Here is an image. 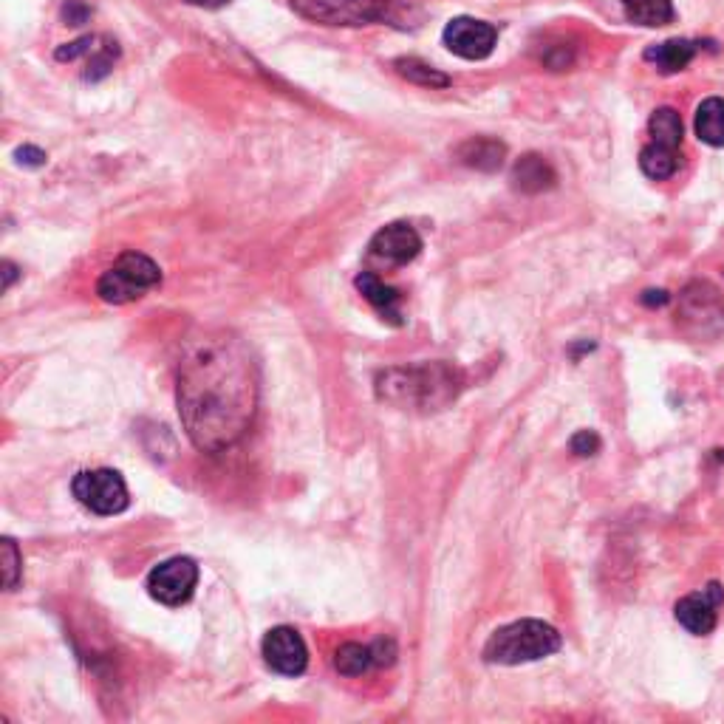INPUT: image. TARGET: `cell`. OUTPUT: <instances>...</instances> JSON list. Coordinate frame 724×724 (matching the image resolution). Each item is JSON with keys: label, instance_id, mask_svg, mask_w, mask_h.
Wrapping results in <instances>:
<instances>
[{"label": "cell", "instance_id": "obj_12", "mask_svg": "<svg viewBox=\"0 0 724 724\" xmlns=\"http://www.w3.org/2000/svg\"><path fill=\"white\" fill-rule=\"evenodd\" d=\"M724 603V589L719 583H708V589L693 592L676 603V623L696 637H708L716 628V609Z\"/></svg>", "mask_w": 724, "mask_h": 724}, {"label": "cell", "instance_id": "obj_26", "mask_svg": "<svg viewBox=\"0 0 724 724\" xmlns=\"http://www.w3.org/2000/svg\"><path fill=\"white\" fill-rule=\"evenodd\" d=\"M569 447H572L575 456H583V459H586V456H594V453L600 450V436H597L594 430H580V433L572 436Z\"/></svg>", "mask_w": 724, "mask_h": 724}, {"label": "cell", "instance_id": "obj_6", "mask_svg": "<svg viewBox=\"0 0 724 724\" xmlns=\"http://www.w3.org/2000/svg\"><path fill=\"white\" fill-rule=\"evenodd\" d=\"M289 6L320 26H371L394 20L391 0H289Z\"/></svg>", "mask_w": 724, "mask_h": 724}, {"label": "cell", "instance_id": "obj_11", "mask_svg": "<svg viewBox=\"0 0 724 724\" xmlns=\"http://www.w3.org/2000/svg\"><path fill=\"white\" fill-rule=\"evenodd\" d=\"M419 252H422V235L405 221L382 227L368 244V258L382 266L411 264Z\"/></svg>", "mask_w": 724, "mask_h": 724}, {"label": "cell", "instance_id": "obj_2", "mask_svg": "<svg viewBox=\"0 0 724 724\" xmlns=\"http://www.w3.org/2000/svg\"><path fill=\"white\" fill-rule=\"evenodd\" d=\"M464 388V374L450 362H419L388 368L377 377L379 402L396 411L436 413L456 402Z\"/></svg>", "mask_w": 724, "mask_h": 724}, {"label": "cell", "instance_id": "obj_25", "mask_svg": "<svg viewBox=\"0 0 724 724\" xmlns=\"http://www.w3.org/2000/svg\"><path fill=\"white\" fill-rule=\"evenodd\" d=\"M97 43L99 37H91V34H88V37H80V40H74V43L60 46V49L54 51V57H57V60H68V63L77 60V57H83V54L85 57H91V51L97 49Z\"/></svg>", "mask_w": 724, "mask_h": 724}, {"label": "cell", "instance_id": "obj_10", "mask_svg": "<svg viewBox=\"0 0 724 724\" xmlns=\"http://www.w3.org/2000/svg\"><path fill=\"white\" fill-rule=\"evenodd\" d=\"M266 665L280 676H300L309 665V648L292 626H275L261 642Z\"/></svg>", "mask_w": 724, "mask_h": 724}, {"label": "cell", "instance_id": "obj_23", "mask_svg": "<svg viewBox=\"0 0 724 724\" xmlns=\"http://www.w3.org/2000/svg\"><path fill=\"white\" fill-rule=\"evenodd\" d=\"M116 57H119V46H116V40H108V37H99L97 49L91 51V57H88V68H85V80H91V83H97L102 77H108L111 74V68H114Z\"/></svg>", "mask_w": 724, "mask_h": 724}, {"label": "cell", "instance_id": "obj_4", "mask_svg": "<svg viewBox=\"0 0 724 724\" xmlns=\"http://www.w3.org/2000/svg\"><path fill=\"white\" fill-rule=\"evenodd\" d=\"M159 283H162V269L156 261H150L142 252H125L116 258L111 269L102 272V278L97 280V295L105 303L122 306L145 297V292L156 289Z\"/></svg>", "mask_w": 724, "mask_h": 724}, {"label": "cell", "instance_id": "obj_28", "mask_svg": "<svg viewBox=\"0 0 724 724\" xmlns=\"http://www.w3.org/2000/svg\"><path fill=\"white\" fill-rule=\"evenodd\" d=\"M371 651H374V662H377V668H388V665H394V659H396L394 640H377L374 645H371Z\"/></svg>", "mask_w": 724, "mask_h": 724}, {"label": "cell", "instance_id": "obj_1", "mask_svg": "<svg viewBox=\"0 0 724 724\" xmlns=\"http://www.w3.org/2000/svg\"><path fill=\"white\" fill-rule=\"evenodd\" d=\"M258 411V365L241 337L210 331L190 340L179 362V416L204 453L238 445Z\"/></svg>", "mask_w": 724, "mask_h": 724}, {"label": "cell", "instance_id": "obj_5", "mask_svg": "<svg viewBox=\"0 0 724 724\" xmlns=\"http://www.w3.org/2000/svg\"><path fill=\"white\" fill-rule=\"evenodd\" d=\"M676 323L691 340H719L724 334V295L708 280H693L679 295Z\"/></svg>", "mask_w": 724, "mask_h": 724}, {"label": "cell", "instance_id": "obj_3", "mask_svg": "<svg viewBox=\"0 0 724 724\" xmlns=\"http://www.w3.org/2000/svg\"><path fill=\"white\" fill-rule=\"evenodd\" d=\"M560 651L558 628L543 620H518L493 631L484 645V659L490 665H524L552 657Z\"/></svg>", "mask_w": 724, "mask_h": 724}, {"label": "cell", "instance_id": "obj_32", "mask_svg": "<svg viewBox=\"0 0 724 724\" xmlns=\"http://www.w3.org/2000/svg\"><path fill=\"white\" fill-rule=\"evenodd\" d=\"M184 3L198 6V9H221V6H227L230 0H184Z\"/></svg>", "mask_w": 724, "mask_h": 724}, {"label": "cell", "instance_id": "obj_22", "mask_svg": "<svg viewBox=\"0 0 724 724\" xmlns=\"http://www.w3.org/2000/svg\"><path fill=\"white\" fill-rule=\"evenodd\" d=\"M394 68L399 71V77H405L413 85H422V88H447L450 85V77L445 71L430 68L428 63H422L416 57H402V60H396Z\"/></svg>", "mask_w": 724, "mask_h": 724}, {"label": "cell", "instance_id": "obj_14", "mask_svg": "<svg viewBox=\"0 0 724 724\" xmlns=\"http://www.w3.org/2000/svg\"><path fill=\"white\" fill-rule=\"evenodd\" d=\"M456 156H459L461 165L481 170V173H495V170L504 167L507 145L498 142V139H490V136H473V139L461 142Z\"/></svg>", "mask_w": 724, "mask_h": 724}, {"label": "cell", "instance_id": "obj_7", "mask_svg": "<svg viewBox=\"0 0 724 724\" xmlns=\"http://www.w3.org/2000/svg\"><path fill=\"white\" fill-rule=\"evenodd\" d=\"M71 493L85 510H91L94 515H119L131 504L125 478L119 476L116 470H108V467L77 473L71 481Z\"/></svg>", "mask_w": 724, "mask_h": 724}, {"label": "cell", "instance_id": "obj_9", "mask_svg": "<svg viewBox=\"0 0 724 724\" xmlns=\"http://www.w3.org/2000/svg\"><path fill=\"white\" fill-rule=\"evenodd\" d=\"M442 40L461 60H487L498 43V29L476 17H453L445 26Z\"/></svg>", "mask_w": 724, "mask_h": 724}, {"label": "cell", "instance_id": "obj_17", "mask_svg": "<svg viewBox=\"0 0 724 724\" xmlns=\"http://www.w3.org/2000/svg\"><path fill=\"white\" fill-rule=\"evenodd\" d=\"M696 136L710 148H724V99L710 97L696 108Z\"/></svg>", "mask_w": 724, "mask_h": 724}, {"label": "cell", "instance_id": "obj_20", "mask_svg": "<svg viewBox=\"0 0 724 724\" xmlns=\"http://www.w3.org/2000/svg\"><path fill=\"white\" fill-rule=\"evenodd\" d=\"M648 131H651V142L665 145V148H682V116L676 114L674 108H657L651 119H648Z\"/></svg>", "mask_w": 724, "mask_h": 724}, {"label": "cell", "instance_id": "obj_30", "mask_svg": "<svg viewBox=\"0 0 724 724\" xmlns=\"http://www.w3.org/2000/svg\"><path fill=\"white\" fill-rule=\"evenodd\" d=\"M668 300H671V297H668L665 289H657V292L651 289V292H645V295H642V303H645V306H665Z\"/></svg>", "mask_w": 724, "mask_h": 724}, {"label": "cell", "instance_id": "obj_21", "mask_svg": "<svg viewBox=\"0 0 724 724\" xmlns=\"http://www.w3.org/2000/svg\"><path fill=\"white\" fill-rule=\"evenodd\" d=\"M334 668H337L343 676L368 674L371 668H377L371 645H360V642H346V645H340L337 654H334Z\"/></svg>", "mask_w": 724, "mask_h": 724}, {"label": "cell", "instance_id": "obj_18", "mask_svg": "<svg viewBox=\"0 0 724 724\" xmlns=\"http://www.w3.org/2000/svg\"><path fill=\"white\" fill-rule=\"evenodd\" d=\"M620 3L626 9L628 20L637 23V26H645V29L668 26V23H674L676 17L674 0H620Z\"/></svg>", "mask_w": 724, "mask_h": 724}, {"label": "cell", "instance_id": "obj_19", "mask_svg": "<svg viewBox=\"0 0 724 724\" xmlns=\"http://www.w3.org/2000/svg\"><path fill=\"white\" fill-rule=\"evenodd\" d=\"M640 170L654 181L671 179L679 170V150L665 148V145H657V142L645 145L640 150Z\"/></svg>", "mask_w": 724, "mask_h": 724}, {"label": "cell", "instance_id": "obj_15", "mask_svg": "<svg viewBox=\"0 0 724 724\" xmlns=\"http://www.w3.org/2000/svg\"><path fill=\"white\" fill-rule=\"evenodd\" d=\"M357 289L362 292V297L377 309L388 323H394V326H402L405 320H402V312H399V300H402V295H399V289H394V286H385L382 280L374 275V272H362V275H357Z\"/></svg>", "mask_w": 724, "mask_h": 724}, {"label": "cell", "instance_id": "obj_24", "mask_svg": "<svg viewBox=\"0 0 724 724\" xmlns=\"http://www.w3.org/2000/svg\"><path fill=\"white\" fill-rule=\"evenodd\" d=\"M20 552H17V543L12 538H3V586L6 592H15L17 583H20Z\"/></svg>", "mask_w": 724, "mask_h": 724}, {"label": "cell", "instance_id": "obj_16", "mask_svg": "<svg viewBox=\"0 0 724 724\" xmlns=\"http://www.w3.org/2000/svg\"><path fill=\"white\" fill-rule=\"evenodd\" d=\"M696 51H699L696 40L676 37V40H665V43H657V46L645 49V60L654 63L662 74H676V71L688 68V63L696 57Z\"/></svg>", "mask_w": 724, "mask_h": 724}, {"label": "cell", "instance_id": "obj_27", "mask_svg": "<svg viewBox=\"0 0 724 724\" xmlns=\"http://www.w3.org/2000/svg\"><path fill=\"white\" fill-rule=\"evenodd\" d=\"M60 15H63V20H66L68 26H83L85 20L91 17V6L83 3V0H66Z\"/></svg>", "mask_w": 724, "mask_h": 724}, {"label": "cell", "instance_id": "obj_13", "mask_svg": "<svg viewBox=\"0 0 724 724\" xmlns=\"http://www.w3.org/2000/svg\"><path fill=\"white\" fill-rule=\"evenodd\" d=\"M558 184V173L552 170V165L538 156V153H527L521 156L515 167H512V187L527 193V196H535V193H543V190H552Z\"/></svg>", "mask_w": 724, "mask_h": 724}, {"label": "cell", "instance_id": "obj_8", "mask_svg": "<svg viewBox=\"0 0 724 724\" xmlns=\"http://www.w3.org/2000/svg\"><path fill=\"white\" fill-rule=\"evenodd\" d=\"M198 586V566L193 558H170L148 575V592L156 603L179 609L190 603Z\"/></svg>", "mask_w": 724, "mask_h": 724}, {"label": "cell", "instance_id": "obj_29", "mask_svg": "<svg viewBox=\"0 0 724 724\" xmlns=\"http://www.w3.org/2000/svg\"><path fill=\"white\" fill-rule=\"evenodd\" d=\"M17 162L26 167H43L46 165V153L40 148H32V145H23V148H17Z\"/></svg>", "mask_w": 724, "mask_h": 724}, {"label": "cell", "instance_id": "obj_31", "mask_svg": "<svg viewBox=\"0 0 724 724\" xmlns=\"http://www.w3.org/2000/svg\"><path fill=\"white\" fill-rule=\"evenodd\" d=\"M17 278V266L12 261H3V292H9L12 289V283Z\"/></svg>", "mask_w": 724, "mask_h": 724}]
</instances>
